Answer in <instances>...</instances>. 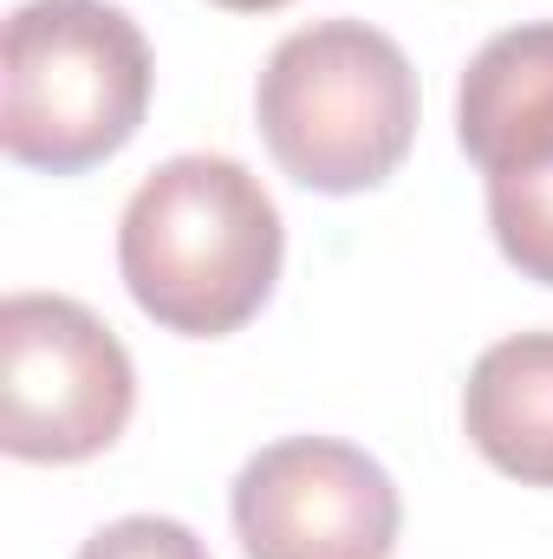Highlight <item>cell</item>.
Wrapping results in <instances>:
<instances>
[{
	"label": "cell",
	"instance_id": "obj_1",
	"mask_svg": "<svg viewBox=\"0 0 553 559\" xmlns=\"http://www.w3.org/2000/svg\"><path fill=\"white\" fill-rule=\"evenodd\" d=\"M280 209L235 156H169L150 169L118 222V274L163 332L228 338L280 280Z\"/></svg>",
	"mask_w": 553,
	"mask_h": 559
},
{
	"label": "cell",
	"instance_id": "obj_2",
	"mask_svg": "<svg viewBox=\"0 0 553 559\" xmlns=\"http://www.w3.org/2000/svg\"><path fill=\"white\" fill-rule=\"evenodd\" d=\"M150 39L111 0H20L0 39V150L79 176L138 138L150 111Z\"/></svg>",
	"mask_w": 553,
	"mask_h": 559
},
{
	"label": "cell",
	"instance_id": "obj_3",
	"mask_svg": "<svg viewBox=\"0 0 553 559\" xmlns=\"http://www.w3.org/2000/svg\"><path fill=\"white\" fill-rule=\"evenodd\" d=\"M255 118L299 189L358 195L411 156L416 72L391 33L365 20H313L268 52Z\"/></svg>",
	"mask_w": 553,
	"mask_h": 559
},
{
	"label": "cell",
	"instance_id": "obj_4",
	"mask_svg": "<svg viewBox=\"0 0 553 559\" xmlns=\"http://www.w3.org/2000/svg\"><path fill=\"white\" fill-rule=\"evenodd\" d=\"M138 404L118 332L66 293L0 299V449L13 462H85L111 449Z\"/></svg>",
	"mask_w": 553,
	"mask_h": 559
},
{
	"label": "cell",
	"instance_id": "obj_5",
	"mask_svg": "<svg viewBox=\"0 0 553 559\" xmlns=\"http://www.w3.org/2000/svg\"><path fill=\"white\" fill-rule=\"evenodd\" d=\"M248 559H391L398 481L339 436H286L248 455L228 495Z\"/></svg>",
	"mask_w": 553,
	"mask_h": 559
},
{
	"label": "cell",
	"instance_id": "obj_6",
	"mask_svg": "<svg viewBox=\"0 0 553 559\" xmlns=\"http://www.w3.org/2000/svg\"><path fill=\"white\" fill-rule=\"evenodd\" d=\"M456 138L482 176L553 150V20L495 33L456 92Z\"/></svg>",
	"mask_w": 553,
	"mask_h": 559
},
{
	"label": "cell",
	"instance_id": "obj_7",
	"mask_svg": "<svg viewBox=\"0 0 553 559\" xmlns=\"http://www.w3.org/2000/svg\"><path fill=\"white\" fill-rule=\"evenodd\" d=\"M462 429L521 488H553V332L489 345L462 384Z\"/></svg>",
	"mask_w": 553,
	"mask_h": 559
},
{
	"label": "cell",
	"instance_id": "obj_8",
	"mask_svg": "<svg viewBox=\"0 0 553 559\" xmlns=\"http://www.w3.org/2000/svg\"><path fill=\"white\" fill-rule=\"evenodd\" d=\"M489 228L521 274L553 286V150L489 176Z\"/></svg>",
	"mask_w": 553,
	"mask_h": 559
},
{
	"label": "cell",
	"instance_id": "obj_9",
	"mask_svg": "<svg viewBox=\"0 0 553 559\" xmlns=\"http://www.w3.org/2000/svg\"><path fill=\"white\" fill-rule=\"evenodd\" d=\"M79 559H215V554L169 514H125V521L98 527L79 547Z\"/></svg>",
	"mask_w": 553,
	"mask_h": 559
},
{
	"label": "cell",
	"instance_id": "obj_10",
	"mask_svg": "<svg viewBox=\"0 0 553 559\" xmlns=\"http://www.w3.org/2000/svg\"><path fill=\"white\" fill-rule=\"evenodd\" d=\"M215 7H228V13H274L286 0H215Z\"/></svg>",
	"mask_w": 553,
	"mask_h": 559
}]
</instances>
